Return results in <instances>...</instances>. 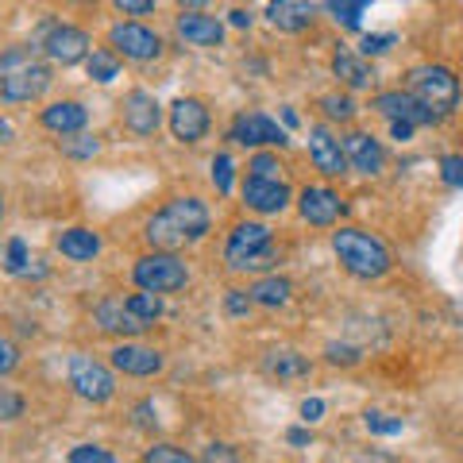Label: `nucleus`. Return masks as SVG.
Wrapping results in <instances>:
<instances>
[{
    "label": "nucleus",
    "mask_w": 463,
    "mask_h": 463,
    "mask_svg": "<svg viewBox=\"0 0 463 463\" xmlns=\"http://www.w3.org/2000/svg\"><path fill=\"white\" fill-rule=\"evenodd\" d=\"M224 263L232 270H263L274 263V236L267 224L259 221H243L232 228L228 248H224Z\"/></svg>",
    "instance_id": "obj_4"
},
{
    "label": "nucleus",
    "mask_w": 463,
    "mask_h": 463,
    "mask_svg": "<svg viewBox=\"0 0 463 463\" xmlns=\"http://www.w3.org/2000/svg\"><path fill=\"white\" fill-rule=\"evenodd\" d=\"M143 463H197L190 452H182L178 444H155L143 452Z\"/></svg>",
    "instance_id": "obj_31"
},
{
    "label": "nucleus",
    "mask_w": 463,
    "mask_h": 463,
    "mask_svg": "<svg viewBox=\"0 0 463 463\" xmlns=\"http://www.w3.org/2000/svg\"><path fill=\"white\" fill-rule=\"evenodd\" d=\"M321 112L328 116V120H340V124H347V120H355V100L352 97H344V93H325L321 100Z\"/></svg>",
    "instance_id": "obj_28"
},
{
    "label": "nucleus",
    "mask_w": 463,
    "mask_h": 463,
    "mask_svg": "<svg viewBox=\"0 0 463 463\" xmlns=\"http://www.w3.org/2000/svg\"><path fill=\"white\" fill-rule=\"evenodd\" d=\"M128 306H132V313L139 317V321L155 325V321H158V313H163V298H158V294H147V289H143V294H132V298H128Z\"/></svg>",
    "instance_id": "obj_30"
},
{
    "label": "nucleus",
    "mask_w": 463,
    "mask_h": 463,
    "mask_svg": "<svg viewBox=\"0 0 463 463\" xmlns=\"http://www.w3.org/2000/svg\"><path fill=\"white\" fill-rule=\"evenodd\" d=\"M332 74H336L347 90H371L374 85V70L355 51H336L332 54Z\"/></svg>",
    "instance_id": "obj_24"
},
{
    "label": "nucleus",
    "mask_w": 463,
    "mask_h": 463,
    "mask_svg": "<svg viewBox=\"0 0 463 463\" xmlns=\"http://www.w3.org/2000/svg\"><path fill=\"white\" fill-rule=\"evenodd\" d=\"M298 209H301V216H306L309 224L328 228V224H336V216L344 213V201L332 194L328 185H306V190H301Z\"/></svg>",
    "instance_id": "obj_17"
},
{
    "label": "nucleus",
    "mask_w": 463,
    "mask_h": 463,
    "mask_svg": "<svg viewBox=\"0 0 463 463\" xmlns=\"http://www.w3.org/2000/svg\"><path fill=\"white\" fill-rule=\"evenodd\" d=\"M78 5H93V0H78Z\"/></svg>",
    "instance_id": "obj_54"
},
{
    "label": "nucleus",
    "mask_w": 463,
    "mask_h": 463,
    "mask_svg": "<svg viewBox=\"0 0 463 463\" xmlns=\"http://www.w3.org/2000/svg\"><path fill=\"white\" fill-rule=\"evenodd\" d=\"M332 251H336L344 270L355 274V279H383V274L390 270V248L364 228L332 232Z\"/></svg>",
    "instance_id": "obj_3"
},
{
    "label": "nucleus",
    "mask_w": 463,
    "mask_h": 463,
    "mask_svg": "<svg viewBox=\"0 0 463 463\" xmlns=\"http://www.w3.org/2000/svg\"><path fill=\"white\" fill-rule=\"evenodd\" d=\"M410 93L437 116L459 105V78L448 66H417L410 70Z\"/></svg>",
    "instance_id": "obj_5"
},
{
    "label": "nucleus",
    "mask_w": 463,
    "mask_h": 463,
    "mask_svg": "<svg viewBox=\"0 0 463 463\" xmlns=\"http://www.w3.org/2000/svg\"><path fill=\"white\" fill-rule=\"evenodd\" d=\"M0 221H5V201H0Z\"/></svg>",
    "instance_id": "obj_53"
},
{
    "label": "nucleus",
    "mask_w": 463,
    "mask_h": 463,
    "mask_svg": "<svg viewBox=\"0 0 463 463\" xmlns=\"http://www.w3.org/2000/svg\"><path fill=\"white\" fill-rule=\"evenodd\" d=\"M440 178L448 185H456V190H463V155H444L440 158Z\"/></svg>",
    "instance_id": "obj_34"
},
{
    "label": "nucleus",
    "mask_w": 463,
    "mask_h": 463,
    "mask_svg": "<svg viewBox=\"0 0 463 463\" xmlns=\"http://www.w3.org/2000/svg\"><path fill=\"white\" fill-rule=\"evenodd\" d=\"M197 463H243V459H240V452L232 444H209L205 456H201Z\"/></svg>",
    "instance_id": "obj_37"
},
{
    "label": "nucleus",
    "mask_w": 463,
    "mask_h": 463,
    "mask_svg": "<svg viewBox=\"0 0 463 463\" xmlns=\"http://www.w3.org/2000/svg\"><path fill=\"white\" fill-rule=\"evenodd\" d=\"M243 205L255 213H282L289 205V185L282 178H251L243 182Z\"/></svg>",
    "instance_id": "obj_15"
},
{
    "label": "nucleus",
    "mask_w": 463,
    "mask_h": 463,
    "mask_svg": "<svg viewBox=\"0 0 463 463\" xmlns=\"http://www.w3.org/2000/svg\"><path fill=\"white\" fill-rule=\"evenodd\" d=\"M248 170H251V178H282V163L274 155H267V151H259L248 163Z\"/></svg>",
    "instance_id": "obj_33"
},
{
    "label": "nucleus",
    "mask_w": 463,
    "mask_h": 463,
    "mask_svg": "<svg viewBox=\"0 0 463 463\" xmlns=\"http://www.w3.org/2000/svg\"><path fill=\"white\" fill-rule=\"evenodd\" d=\"M209 232V209L197 197H174L166 209H158L147 221V243L158 251H174L182 243H194Z\"/></svg>",
    "instance_id": "obj_1"
},
{
    "label": "nucleus",
    "mask_w": 463,
    "mask_h": 463,
    "mask_svg": "<svg viewBox=\"0 0 463 463\" xmlns=\"http://www.w3.org/2000/svg\"><path fill=\"white\" fill-rule=\"evenodd\" d=\"M390 47H394V35H367L364 39V47H359V54H386Z\"/></svg>",
    "instance_id": "obj_44"
},
{
    "label": "nucleus",
    "mask_w": 463,
    "mask_h": 463,
    "mask_svg": "<svg viewBox=\"0 0 463 463\" xmlns=\"http://www.w3.org/2000/svg\"><path fill=\"white\" fill-rule=\"evenodd\" d=\"M70 463H116V456L100 444H78L70 448Z\"/></svg>",
    "instance_id": "obj_32"
},
{
    "label": "nucleus",
    "mask_w": 463,
    "mask_h": 463,
    "mask_svg": "<svg viewBox=\"0 0 463 463\" xmlns=\"http://www.w3.org/2000/svg\"><path fill=\"white\" fill-rule=\"evenodd\" d=\"M136 425H139V429H155V425H158L155 402H139V405H136Z\"/></svg>",
    "instance_id": "obj_46"
},
{
    "label": "nucleus",
    "mask_w": 463,
    "mask_h": 463,
    "mask_svg": "<svg viewBox=\"0 0 463 463\" xmlns=\"http://www.w3.org/2000/svg\"><path fill=\"white\" fill-rule=\"evenodd\" d=\"M251 301L255 306H267V309H279L289 301V294H294V286H289V279H279V274H267V279H259L251 289Z\"/></svg>",
    "instance_id": "obj_26"
},
{
    "label": "nucleus",
    "mask_w": 463,
    "mask_h": 463,
    "mask_svg": "<svg viewBox=\"0 0 463 463\" xmlns=\"http://www.w3.org/2000/svg\"><path fill=\"white\" fill-rule=\"evenodd\" d=\"M51 90V66L39 62L32 47H12L8 54H0V97L12 105H27L39 100Z\"/></svg>",
    "instance_id": "obj_2"
},
{
    "label": "nucleus",
    "mask_w": 463,
    "mask_h": 463,
    "mask_svg": "<svg viewBox=\"0 0 463 463\" xmlns=\"http://www.w3.org/2000/svg\"><path fill=\"white\" fill-rule=\"evenodd\" d=\"M228 139L240 143V147H286L289 143V136L263 112H240L236 120H232Z\"/></svg>",
    "instance_id": "obj_8"
},
{
    "label": "nucleus",
    "mask_w": 463,
    "mask_h": 463,
    "mask_svg": "<svg viewBox=\"0 0 463 463\" xmlns=\"http://www.w3.org/2000/svg\"><path fill=\"white\" fill-rule=\"evenodd\" d=\"M70 386H74L78 398L93 402V405H105L116 394L112 371L105 364H97L93 355H74V359H70Z\"/></svg>",
    "instance_id": "obj_7"
},
{
    "label": "nucleus",
    "mask_w": 463,
    "mask_h": 463,
    "mask_svg": "<svg viewBox=\"0 0 463 463\" xmlns=\"http://www.w3.org/2000/svg\"><path fill=\"white\" fill-rule=\"evenodd\" d=\"M16 417H24V398L12 390H0V421H16Z\"/></svg>",
    "instance_id": "obj_38"
},
{
    "label": "nucleus",
    "mask_w": 463,
    "mask_h": 463,
    "mask_svg": "<svg viewBox=\"0 0 463 463\" xmlns=\"http://www.w3.org/2000/svg\"><path fill=\"white\" fill-rule=\"evenodd\" d=\"M12 136H16V132H12V124L0 120V147H5V143H12Z\"/></svg>",
    "instance_id": "obj_51"
},
{
    "label": "nucleus",
    "mask_w": 463,
    "mask_h": 463,
    "mask_svg": "<svg viewBox=\"0 0 463 463\" xmlns=\"http://www.w3.org/2000/svg\"><path fill=\"white\" fill-rule=\"evenodd\" d=\"M93 321H97L100 332H109V336H139V332L151 328L147 321H139V317L132 313L128 298H105V301H97Z\"/></svg>",
    "instance_id": "obj_11"
},
{
    "label": "nucleus",
    "mask_w": 463,
    "mask_h": 463,
    "mask_svg": "<svg viewBox=\"0 0 463 463\" xmlns=\"http://www.w3.org/2000/svg\"><path fill=\"white\" fill-rule=\"evenodd\" d=\"M85 62H90V78L100 85H109L116 74H120V62H116V54H109V51H93Z\"/></svg>",
    "instance_id": "obj_29"
},
{
    "label": "nucleus",
    "mask_w": 463,
    "mask_h": 463,
    "mask_svg": "<svg viewBox=\"0 0 463 463\" xmlns=\"http://www.w3.org/2000/svg\"><path fill=\"white\" fill-rule=\"evenodd\" d=\"M90 35L81 32V27H70V24H58L47 32V39H43V51H47L51 62L58 66H74L81 62V58H90Z\"/></svg>",
    "instance_id": "obj_10"
},
{
    "label": "nucleus",
    "mask_w": 463,
    "mask_h": 463,
    "mask_svg": "<svg viewBox=\"0 0 463 463\" xmlns=\"http://www.w3.org/2000/svg\"><path fill=\"white\" fill-rule=\"evenodd\" d=\"M170 132H174V139H182V143L205 139V132H209V109H205V100H197V97L174 100V109H170Z\"/></svg>",
    "instance_id": "obj_13"
},
{
    "label": "nucleus",
    "mask_w": 463,
    "mask_h": 463,
    "mask_svg": "<svg viewBox=\"0 0 463 463\" xmlns=\"http://www.w3.org/2000/svg\"><path fill=\"white\" fill-rule=\"evenodd\" d=\"M267 20L279 32H301V27L313 24V5H306V0H270Z\"/></svg>",
    "instance_id": "obj_23"
},
{
    "label": "nucleus",
    "mask_w": 463,
    "mask_h": 463,
    "mask_svg": "<svg viewBox=\"0 0 463 463\" xmlns=\"http://www.w3.org/2000/svg\"><path fill=\"white\" fill-rule=\"evenodd\" d=\"M328 364H344V367H352V364H359V352H355V347H340V344H332V347H328Z\"/></svg>",
    "instance_id": "obj_45"
},
{
    "label": "nucleus",
    "mask_w": 463,
    "mask_h": 463,
    "mask_svg": "<svg viewBox=\"0 0 463 463\" xmlns=\"http://www.w3.org/2000/svg\"><path fill=\"white\" fill-rule=\"evenodd\" d=\"M54 248L66 259H74V263H90V259L100 255V236L93 228H66L62 236L54 240Z\"/></svg>",
    "instance_id": "obj_22"
},
{
    "label": "nucleus",
    "mask_w": 463,
    "mask_h": 463,
    "mask_svg": "<svg viewBox=\"0 0 463 463\" xmlns=\"http://www.w3.org/2000/svg\"><path fill=\"white\" fill-rule=\"evenodd\" d=\"M124 16H151L155 12V0H112Z\"/></svg>",
    "instance_id": "obj_42"
},
{
    "label": "nucleus",
    "mask_w": 463,
    "mask_h": 463,
    "mask_svg": "<svg viewBox=\"0 0 463 463\" xmlns=\"http://www.w3.org/2000/svg\"><path fill=\"white\" fill-rule=\"evenodd\" d=\"M62 151L70 155V158H90V155H97V139H90V136H74V139H62Z\"/></svg>",
    "instance_id": "obj_35"
},
{
    "label": "nucleus",
    "mask_w": 463,
    "mask_h": 463,
    "mask_svg": "<svg viewBox=\"0 0 463 463\" xmlns=\"http://www.w3.org/2000/svg\"><path fill=\"white\" fill-rule=\"evenodd\" d=\"M309 158H313V166L321 170L325 178H340V174H347L344 143L332 136L325 124H313L309 128Z\"/></svg>",
    "instance_id": "obj_12"
},
{
    "label": "nucleus",
    "mask_w": 463,
    "mask_h": 463,
    "mask_svg": "<svg viewBox=\"0 0 463 463\" xmlns=\"http://www.w3.org/2000/svg\"><path fill=\"white\" fill-rule=\"evenodd\" d=\"M321 413H325V402L321 398H306V402H301V417H306V421H317Z\"/></svg>",
    "instance_id": "obj_47"
},
{
    "label": "nucleus",
    "mask_w": 463,
    "mask_h": 463,
    "mask_svg": "<svg viewBox=\"0 0 463 463\" xmlns=\"http://www.w3.org/2000/svg\"><path fill=\"white\" fill-rule=\"evenodd\" d=\"M263 371L270 379H306L313 371V364H309V355L294 352V347H274V352H267V359H263Z\"/></svg>",
    "instance_id": "obj_25"
},
{
    "label": "nucleus",
    "mask_w": 463,
    "mask_h": 463,
    "mask_svg": "<svg viewBox=\"0 0 463 463\" xmlns=\"http://www.w3.org/2000/svg\"><path fill=\"white\" fill-rule=\"evenodd\" d=\"M374 109H379L386 120H405V124H437L440 116L432 112V109H425L421 100H417L413 93H402V90H394V93H379L374 97Z\"/></svg>",
    "instance_id": "obj_14"
},
{
    "label": "nucleus",
    "mask_w": 463,
    "mask_h": 463,
    "mask_svg": "<svg viewBox=\"0 0 463 463\" xmlns=\"http://www.w3.org/2000/svg\"><path fill=\"white\" fill-rule=\"evenodd\" d=\"M286 440H289V444H309V432H306V429H289Z\"/></svg>",
    "instance_id": "obj_50"
},
{
    "label": "nucleus",
    "mask_w": 463,
    "mask_h": 463,
    "mask_svg": "<svg viewBox=\"0 0 463 463\" xmlns=\"http://www.w3.org/2000/svg\"><path fill=\"white\" fill-rule=\"evenodd\" d=\"M213 182L221 194H232V158L228 155H216L213 158Z\"/></svg>",
    "instance_id": "obj_36"
},
{
    "label": "nucleus",
    "mask_w": 463,
    "mask_h": 463,
    "mask_svg": "<svg viewBox=\"0 0 463 463\" xmlns=\"http://www.w3.org/2000/svg\"><path fill=\"white\" fill-rule=\"evenodd\" d=\"M228 20H232V27H251V12L236 8V12H228Z\"/></svg>",
    "instance_id": "obj_49"
},
{
    "label": "nucleus",
    "mask_w": 463,
    "mask_h": 463,
    "mask_svg": "<svg viewBox=\"0 0 463 463\" xmlns=\"http://www.w3.org/2000/svg\"><path fill=\"white\" fill-rule=\"evenodd\" d=\"M390 132H394V139H410L413 136V124H405V120H390Z\"/></svg>",
    "instance_id": "obj_48"
},
{
    "label": "nucleus",
    "mask_w": 463,
    "mask_h": 463,
    "mask_svg": "<svg viewBox=\"0 0 463 463\" xmlns=\"http://www.w3.org/2000/svg\"><path fill=\"white\" fill-rule=\"evenodd\" d=\"M132 279L139 289H147V294H174V289H182L185 282H190V270H185V263L178 255L170 251H155V255H143Z\"/></svg>",
    "instance_id": "obj_6"
},
{
    "label": "nucleus",
    "mask_w": 463,
    "mask_h": 463,
    "mask_svg": "<svg viewBox=\"0 0 463 463\" xmlns=\"http://www.w3.org/2000/svg\"><path fill=\"white\" fill-rule=\"evenodd\" d=\"M158 120H163V112H158L155 93L132 90L124 97V124H128V132H132V136H155Z\"/></svg>",
    "instance_id": "obj_16"
},
{
    "label": "nucleus",
    "mask_w": 463,
    "mask_h": 463,
    "mask_svg": "<svg viewBox=\"0 0 463 463\" xmlns=\"http://www.w3.org/2000/svg\"><path fill=\"white\" fill-rule=\"evenodd\" d=\"M85 124H90V112H85V105H78V100H54V105L43 109V128H47V132L78 136Z\"/></svg>",
    "instance_id": "obj_20"
},
{
    "label": "nucleus",
    "mask_w": 463,
    "mask_h": 463,
    "mask_svg": "<svg viewBox=\"0 0 463 463\" xmlns=\"http://www.w3.org/2000/svg\"><path fill=\"white\" fill-rule=\"evenodd\" d=\"M367 429L383 432V437H394V432H402V421H390L386 413H367Z\"/></svg>",
    "instance_id": "obj_41"
},
{
    "label": "nucleus",
    "mask_w": 463,
    "mask_h": 463,
    "mask_svg": "<svg viewBox=\"0 0 463 463\" xmlns=\"http://www.w3.org/2000/svg\"><path fill=\"white\" fill-rule=\"evenodd\" d=\"M163 352L155 347H143V344H120L112 352V367L124 371V374H136V379H147V374H158L163 371Z\"/></svg>",
    "instance_id": "obj_18"
},
{
    "label": "nucleus",
    "mask_w": 463,
    "mask_h": 463,
    "mask_svg": "<svg viewBox=\"0 0 463 463\" xmlns=\"http://www.w3.org/2000/svg\"><path fill=\"white\" fill-rule=\"evenodd\" d=\"M24 263H27V243H24V240H12V243H8V263H5V267H8L12 274H20Z\"/></svg>",
    "instance_id": "obj_43"
},
{
    "label": "nucleus",
    "mask_w": 463,
    "mask_h": 463,
    "mask_svg": "<svg viewBox=\"0 0 463 463\" xmlns=\"http://www.w3.org/2000/svg\"><path fill=\"white\" fill-rule=\"evenodd\" d=\"M20 367V347L0 336V374H8V371H16Z\"/></svg>",
    "instance_id": "obj_39"
},
{
    "label": "nucleus",
    "mask_w": 463,
    "mask_h": 463,
    "mask_svg": "<svg viewBox=\"0 0 463 463\" xmlns=\"http://www.w3.org/2000/svg\"><path fill=\"white\" fill-rule=\"evenodd\" d=\"M182 8H201V5H209V0H178Z\"/></svg>",
    "instance_id": "obj_52"
},
{
    "label": "nucleus",
    "mask_w": 463,
    "mask_h": 463,
    "mask_svg": "<svg viewBox=\"0 0 463 463\" xmlns=\"http://www.w3.org/2000/svg\"><path fill=\"white\" fill-rule=\"evenodd\" d=\"M371 8V0H328V12L336 16V24L344 27H359V20H364V12Z\"/></svg>",
    "instance_id": "obj_27"
},
{
    "label": "nucleus",
    "mask_w": 463,
    "mask_h": 463,
    "mask_svg": "<svg viewBox=\"0 0 463 463\" xmlns=\"http://www.w3.org/2000/svg\"><path fill=\"white\" fill-rule=\"evenodd\" d=\"M344 155H347V166L359 170V174H379L383 163H386V151L383 143L367 136V132H352L344 139Z\"/></svg>",
    "instance_id": "obj_19"
},
{
    "label": "nucleus",
    "mask_w": 463,
    "mask_h": 463,
    "mask_svg": "<svg viewBox=\"0 0 463 463\" xmlns=\"http://www.w3.org/2000/svg\"><path fill=\"white\" fill-rule=\"evenodd\" d=\"M109 43H112V51H116V54L132 58V62H151V58L163 54V39H158L151 27L136 24V20L116 24L112 32H109Z\"/></svg>",
    "instance_id": "obj_9"
},
{
    "label": "nucleus",
    "mask_w": 463,
    "mask_h": 463,
    "mask_svg": "<svg viewBox=\"0 0 463 463\" xmlns=\"http://www.w3.org/2000/svg\"><path fill=\"white\" fill-rule=\"evenodd\" d=\"M178 35L194 47H216L224 39V24L213 20V16H197V12H185L178 16Z\"/></svg>",
    "instance_id": "obj_21"
},
{
    "label": "nucleus",
    "mask_w": 463,
    "mask_h": 463,
    "mask_svg": "<svg viewBox=\"0 0 463 463\" xmlns=\"http://www.w3.org/2000/svg\"><path fill=\"white\" fill-rule=\"evenodd\" d=\"M224 306H228V313H232V317H243V313H248V309L255 306V301H251L248 289H228V301H224Z\"/></svg>",
    "instance_id": "obj_40"
}]
</instances>
